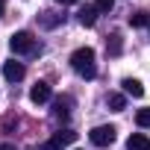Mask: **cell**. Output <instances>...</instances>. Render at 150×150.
Returning <instances> with one entry per match:
<instances>
[{
    "instance_id": "cell-5",
    "label": "cell",
    "mask_w": 150,
    "mask_h": 150,
    "mask_svg": "<svg viewBox=\"0 0 150 150\" xmlns=\"http://www.w3.org/2000/svg\"><path fill=\"white\" fill-rule=\"evenodd\" d=\"M30 100H33L35 106L47 103V100H50V86H47V83H35V86L30 88Z\"/></svg>"
},
{
    "instance_id": "cell-17",
    "label": "cell",
    "mask_w": 150,
    "mask_h": 150,
    "mask_svg": "<svg viewBox=\"0 0 150 150\" xmlns=\"http://www.w3.org/2000/svg\"><path fill=\"white\" fill-rule=\"evenodd\" d=\"M44 150H62V147H59V144L50 138V141H44Z\"/></svg>"
},
{
    "instance_id": "cell-12",
    "label": "cell",
    "mask_w": 150,
    "mask_h": 150,
    "mask_svg": "<svg viewBox=\"0 0 150 150\" xmlns=\"http://www.w3.org/2000/svg\"><path fill=\"white\" fill-rule=\"evenodd\" d=\"M121 50H124L121 35H109V38H106V53H109V56H121Z\"/></svg>"
},
{
    "instance_id": "cell-20",
    "label": "cell",
    "mask_w": 150,
    "mask_h": 150,
    "mask_svg": "<svg viewBox=\"0 0 150 150\" xmlns=\"http://www.w3.org/2000/svg\"><path fill=\"white\" fill-rule=\"evenodd\" d=\"M56 3H62V6H68V3H77V0H56Z\"/></svg>"
},
{
    "instance_id": "cell-3",
    "label": "cell",
    "mask_w": 150,
    "mask_h": 150,
    "mask_svg": "<svg viewBox=\"0 0 150 150\" xmlns=\"http://www.w3.org/2000/svg\"><path fill=\"white\" fill-rule=\"evenodd\" d=\"M9 47H12V53H33L35 50V38H33V33L21 30V33H15L9 38Z\"/></svg>"
},
{
    "instance_id": "cell-18",
    "label": "cell",
    "mask_w": 150,
    "mask_h": 150,
    "mask_svg": "<svg viewBox=\"0 0 150 150\" xmlns=\"http://www.w3.org/2000/svg\"><path fill=\"white\" fill-rule=\"evenodd\" d=\"M0 150H18V147H15L12 141H6V144H0Z\"/></svg>"
},
{
    "instance_id": "cell-11",
    "label": "cell",
    "mask_w": 150,
    "mask_h": 150,
    "mask_svg": "<svg viewBox=\"0 0 150 150\" xmlns=\"http://www.w3.org/2000/svg\"><path fill=\"white\" fill-rule=\"evenodd\" d=\"M38 21H41V27H44V30H53V27H59V24L65 21V15H53V12H41V18H38Z\"/></svg>"
},
{
    "instance_id": "cell-6",
    "label": "cell",
    "mask_w": 150,
    "mask_h": 150,
    "mask_svg": "<svg viewBox=\"0 0 150 150\" xmlns=\"http://www.w3.org/2000/svg\"><path fill=\"white\" fill-rule=\"evenodd\" d=\"M97 15H100V12H97L94 6H83V9L77 12V18H80L83 27H94V24H97Z\"/></svg>"
},
{
    "instance_id": "cell-15",
    "label": "cell",
    "mask_w": 150,
    "mask_h": 150,
    "mask_svg": "<svg viewBox=\"0 0 150 150\" xmlns=\"http://www.w3.org/2000/svg\"><path fill=\"white\" fill-rule=\"evenodd\" d=\"M135 124L138 127H150V109H138L135 112Z\"/></svg>"
},
{
    "instance_id": "cell-9",
    "label": "cell",
    "mask_w": 150,
    "mask_h": 150,
    "mask_svg": "<svg viewBox=\"0 0 150 150\" xmlns=\"http://www.w3.org/2000/svg\"><path fill=\"white\" fill-rule=\"evenodd\" d=\"M121 86H124V94H129V97H141V94H144V86H141L138 80H132V77H127Z\"/></svg>"
},
{
    "instance_id": "cell-4",
    "label": "cell",
    "mask_w": 150,
    "mask_h": 150,
    "mask_svg": "<svg viewBox=\"0 0 150 150\" xmlns=\"http://www.w3.org/2000/svg\"><path fill=\"white\" fill-rule=\"evenodd\" d=\"M3 77H6L9 83H21V80H24V65L15 62V59L3 62Z\"/></svg>"
},
{
    "instance_id": "cell-7",
    "label": "cell",
    "mask_w": 150,
    "mask_h": 150,
    "mask_svg": "<svg viewBox=\"0 0 150 150\" xmlns=\"http://www.w3.org/2000/svg\"><path fill=\"white\" fill-rule=\"evenodd\" d=\"M71 100L68 97H59V100H53V115H56V121H68V115H71Z\"/></svg>"
},
{
    "instance_id": "cell-16",
    "label": "cell",
    "mask_w": 150,
    "mask_h": 150,
    "mask_svg": "<svg viewBox=\"0 0 150 150\" xmlns=\"http://www.w3.org/2000/svg\"><path fill=\"white\" fill-rule=\"evenodd\" d=\"M112 6H115V0H94V9H97L100 15H106V12H112Z\"/></svg>"
},
{
    "instance_id": "cell-10",
    "label": "cell",
    "mask_w": 150,
    "mask_h": 150,
    "mask_svg": "<svg viewBox=\"0 0 150 150\" xmlns=\"http://www.w3.org/2000/svg\"><path fill=\"white\" fill-rule=\"evenodd\" d=\"M53 141H56L59 147H68V144L77 141V132H74V129H59V132L53 135Z\"/></svg>"
},
{
    "instance_id": "cell-1",
    "label": "cell",
    "mask_w": 150,
    "mask_h": 150,
    "mask_svg": "<svg viewBox=\"0 0 150 150\" xmlns=\"http://www.w3.org/2000/svg\"><path fill=\"white\" fill-rule=\"evenodd\" d=\"M71 65H74V71H77L80 77H86V80H94V77H97V68H94V50H91V47L74 50V53H71Z\"/></svg>"
},
{
    "instance_id": "cell-2",
    "label": "cell",
    "mask_w": 150,
    "mask_h": 150,
    "mask_svg": "<svg viewBox=\"0 0 150 150\" xmlns=\"http://www.w3.org/2000/svg\"><path fill=\"white\" fill-rule=\"evenodd\" d=\"M88 138H91V144H94V147H109V144H115L118 129H115L112 124H103V127H94V129L88 132Z\"/></svg>"
},
{
    "instance_id": "cell-14",
    "label": "cell",
    "mask_w": 150,
    "mask_h": 150,
    "mask_svg": "<svg viewBox=\"0 0 150 150\" xmlns=\"http://www.w3.org/2000/svg\"><path fill=\"white\" fill-rule=\"evenodd\" d=\"M129 24H132V27H144V24H150V12H135V15H129Z\"/></svg>"
},
{
    "instance_id": "cell-19",
    "label": "cell",
    "mask_w": 150,
    "mask_h": 150,
    "mask_svg": "<svg viewBox=\"0 0 150 150\" xmlns=\"http://www.w3.org/2000/svg\"><path fill=\"white\" fill-rule=\"evenodd\" d=\"M3 9H6V0H0V18H3Z\"/></svg>"
},
{
    "instance_id": "cell-13",
    "label": "cell",
    "mask_w": 150,
    "mask_h": 150,
    "mask_svg": "<svg viewBox=\"0 0 150 150\" xmlns=\"http://www.w3.org/2000/svg\"><path fill=\"white\" fill-rule=\"evenodd\" d=\"M106 103H109L112 112H124V109H127V97H124V94H109Z\"/></svg>"
},
{
    "instance_id": "cell-8",
    "label": "cell",
    "mask_w": 150,
    "mask_h": 150,
    "mask_svg": "<svg viewBox=\"0 0 150 150\" xmlns=\"http://www.w3.org/2000/svg\"><path fill=\"white\" fill-rule=\"evenodd\" d=\"M127 150H150V138H147L144 132H135V135H129Z\"/></svg>"
}]
</instances>
